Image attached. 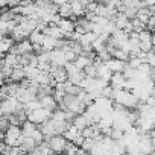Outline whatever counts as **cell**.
Segmentation results:
<instances>
[{
	"instance_id": "1",
	"label": "cell",
	"mask_w": 155,
	"mask_h": 155,
	"mask_svg": "<svg viewBox=\"0 0 155 155\" xmlns=\"http://www.w3.org/2000/svg\"><path fill=\"white\" fill-rule=\"evenodd\" d=\"M114 104L126 108V110H135L137 105H138V99L132 94V91H128V90H117L116 88V94H114V99H113Z\"/></svg>"
},
{
	"instance_id": "2",
	"label": "cell",
	"mask_w": 155,
	"mask_h": 155,
	"mask_svg": "<svg viewBox=\"0 0 155 155\" xmlns=\"http://www.w3.org/2000/svg\"><path fill=\"white\" fill-rule=\"evenodd\" d=\"M21 110H25V107L17 97H6L3 102H0V116L17 114Z\"/></svg>"
},
{
	"instance_id": "3",
	"label": "cell",
	"mask_w": 155,
	"mask_h": 155,
	"mask_svg": "<svg viewBox=\"0 0 155 155\" xmlns=\"http://www.w3.org/2000/svg\"><path fill=\"white\" fill-rule=\"evenodd\" d=\"M21 137H23L21 126H17V125H9V126H8V129L5 131L3 141H5V143H6L9 147H14V146H20Z\"/></svg>"
},
{
	"instance_id": "4",
	"label": "cell",
	"mask_w": 155,
	"mask_h": 155,
	"mask_svg": "<svg viewBox=\"0 0 155 155\" xmlns=\"http://www.w3.org/2000/svg\"><path fill=\"white\" fill-rule=\"evenodd\" d=\"M50 116H52V113L46 108H38V110H34V111H28V120L35 123L37 126L47 122L50 119Z\"/></svg>"
},
{
	"instance_id": "5",
	"label": "cell",
	"mask_w": 155,
	"mask_h": 155,
	"mask_svg": "<svg viewBox=\"0 0 155 155\" xmlns=\"http://www.w3.org/2000/svg\"><path fill=\"white\" fill-rule=\"evenodd\" d=\"M46 141H47V144H49L52 153H56V155H62L64 150H65V146H67V143H68L64 135H53V137H50V138L46 140Z\"/></svg>"
},
{
	"instance_id": "6",
	"label": "cell",
	"mask_w": 155,
	"mask_h": 155,
	"mask_svg": "<svg viewBox=\"0 0 155 155\" xmlns=\"http://www.w3.org/2000/svg\"><path fill=\"white\" fill-rule=\"evenodd\" d=\"M62 135L65 137V140H67V141L74 143L76 146H79V147H81V144L84 143L82 131H81V129H78V128H76L73 123H70V125H68V128L65 129V132H64Z\"/></svg>"
},
{
	"instance_id": "7",
	"label": "cell",
	"mask_w": 155,
	"mask_h": 155,
	"mask_svg": "<svg viewBox=\"0 0 155 155\" xmlns=\"http://www.w3.org/2000/svg\"><path fill=\"white\" fill-rule=\"evenodd\" d=\"M9 52H14L17 55H28V53H34V44L26 38L23 41H18L17 44H14V47L9 50Z\"/></svg>"
},
{
	"instance_id": "8",
	"label": "cell",
	"mask_w": 155,
	"mask_h": 155,
	"mask_svg": "<svg viewBox=\"0 0 155 155\" xmlns=\"http://www.w3.org/2000/svg\"><path fill=\"white\" fill-rule=\"evenodd\" d=\"M49 74H50V78L56 84L67 81V71H65L64 67H55V65H52L50 70H49Z\"/></svg>"
},
{
	"instance_id": "9",
	"label": "cell",
	"mask_w": 155,
	"mask_h": 155,
	"mask_svg": "<svg viewBox=\"0 0 155 155\" xmlns=\"http://www.w3.org/2000/svg\"><path fill=\"white\" fill-rule=\"evenodd\" d=\"M50 64L55 67H64L67 64V59L64 56V52L61 49H55L50 52Z\"/></svg>"
},
{
	"instance_id": "10",
	"label": "cell",
	"mask_w": 155,
	"mask_h": 155,
	"mask_svg": "<svg viewBox=\"0 0 155 155\" xmlns=\"http://www.w3.org/2000/svg\"><path fill=\"white\" fill-rule=\"evenodd\" d=\"M56 26L61 29V32L64 34V37H65L67 34H73V32H74V28H76L74 20H71V18H61Z\"/></svg>"
},
{
	"instance_id": "11",
	"label": "cell",
	"mask_w": 155,
	"mask_h": 155,
	"mask_svg": "<svg viewBox=\"0 0 155 155\" xmlns=\"http://www.w3.org/2000/svg\"><path fill=\"white\" fill-rule=\"evenodd\" d=\"M105 64H107V67H108L113 73H123V70L126 68V62H125V61H120V59H116V58L108 59Z\"/></svg>"
},
{
	"instance_id": "12",
	"label": "cell",
	"mask_w": 155,
	"mask_h": 155,
	"mask_svg": "<svg viewBox=\"0 0 155 155\" xmlns=\"http://www.w3.org/2000/svg\"><path fill=\"white\" fill-rule=\"evenodd\" d=\"M38 144H37V141L34 140V138H31V137H26V135H23L21 137V141H20V149H21V152L23 153H29L31 150H34L35 147H37Z\"/></svg>"
},
{
	"instance_id": "13",
	"label": "cell",
	"mask_w": 155,
	"mask_h": 155,
	"mask_svg": "<svg viewBox=\"0 0 155 155\" xmlns=\"http://www.w3.org/2000/svg\"><path fill=\"white\" fill-rule=\"evenodd\" d=\"M40 102H41V108H46V110H49L50 113H52V111H55V110L58 108V102L55 101L53 94L43 96V97L40 99Z\"/></svg>"
},
{
	"instance_id": "14",
	"label": "cell",
	"mask_w": 155,
	"mask_h": 155,
	"mask_svg": "<svg viewBox=\"0 0 155 155\" xmlns=\"http://www.w3.org/2000/svg\"><path fill=\"white\" fill-rule=\"evenodd\" d=\"M126 81V78L123 76V73H113L111 79H110V84L113 88H117V90H123V84Z\"/></svg>"
},
{
	"instance_id": "15",
	"label": "cell",
	"mask_w": 155,
	"mask_h": 155,
	"mask_svg": "<svg viewBox=\"0 0 155 155\" xmlns=\"http://www.w3.org/2000/svg\"><path fill=\"white\" fill-rule=\"evenodd\" d=\"M70 5H71V12H73V18L74 17H82V15H85V6L79 2V0H71L70 2Z\"/></svg>"
},
{
	"instance_id": "16",
	"label": "cell",
	"mask_w": 155,
	"mask_h": 155,
	"mask_svg": "<svg viewBox=\"0 0 155 155\" xmlns=\"http://www.w3.org/2000/svg\"><path fill=\"white\" fill-rule=\"evenodd\" d=\"M23 79H26V76H25V70L23 67H14L11 74H9V81L11 82H21Z\"/></svg>"
},
{
	"instance_id": "17",
	"label": "cell",
	"mask_w": 155,
	"mask_h": 155,
	"mask_svg": "<svg viewBox=\"0 0 155 155\" xmlns=\"http://www.w3.org/2000/svg\"><path fill=\"white\" fill-rule=\"evenodd\" d=\"M12 47H14V40L8 38V37H3L2 40H0V56H5Z\"/></svg>"
},
{
	"instance_id": "18",
	"label": "cell",
	"mask_w": 155,
	"mask_h": 155,
	"mask_svg": "<svg viewBox=\"0 0 155 155\" xmlns=\"http://www.w3.org/2000/svg\"><path fill=\"white\" fill-rule=\"evenodd\" d=\"M93 62V58H90V56H87V55H78V58L73 61V64L78 67V68H79V70H84L87 65H90Z\"/></svg>"
},
{
	"instance_id": "19",
	"label": "cell",
	"mask_w": 155,
	"mask_h": 155,
	"mask_svg": "<svg viewBox=\"0 0 155 155\" xmlns=\"http://www.w3.org/2000/svg\"><path fill=\"white\" fill-rule=\"evenodd\" d=\"M56 44H58V40L56 38H53V37H44V40H43V44H41V49L44 50V52H52V50H55L56 49Z\"/></svg>"
},
{
	"instance_id": "20",
	"label": "cell",
	"mask_w": 155,
	"mask_h": 155,
	"mask_svg": "<svg viewBox=\"0 0 155 155\" xmlns=\"http://www.w3.org/2000/svg\"><path fill=\"white\" fill-rule=\"evenodd\" d=\"M23 70H25L26 79H29V81H35V78H37V76L40 74V71H41L37 65H25Z\"/></svg>"
},
{
	"instance_id": "21",
	"label": "cell",
	"mask_w": 155,
	"mask_h": 155,
	"mask_svg": "<svg viewBox=\"0 0 155 155\" xmlns=\"http://www.w3.org/2000/svg\"><path fill=\"white\" fill-rule=\"evenodd\" d=\"M141 23H144L146 26H147V23H149V20H150V17H152V12H150V9L149 8H146V6H143V8H140L138 11H137V15H135Z\"/></svg>"
},
{
	"instance_id": "22",
	"label": "cell",
	"mask_w": 155,
	"mask_h": 155,
	"mask_svg": "<svg viewBox=\"0 0 155 155\" xmlns=\"http://www.w3.org/2000/svg\"><path fill=\"white\" fill-rule=\"evenodd\" d=\"M113 21H114V25H116V28H117V29L123 31V29L126 28V25L129 23V18H128V17H126L123 12H117Z\"/></svg>"
},
{
	"instance_id": "23",
	"label": "cell",
	"mask_w": 155,
	"mask_h": 155,
	"mask_svg": "<svg viewBox=\"0 0 155 155\" xmlns=\"http://www.w3.org/2000/svg\"><path fill=\"white\" fill-rule=\"evenodd\" d=\"M43 32H44V35L53 37V38H56V40H62V38H64V34L61 32V29H59L58 26H47Z\"/></svg>"
},
{
	"instance_id": "24",
	"label": "cell",
	"mask_w": 155,
	"mask_h": 155,
	"mask_svg": "<svg viewBox=\"0 0 155 155\" xmlns=\"http://www.w3.org/2000/svg\"><path fill=\"white\" fill-rule=\"evenodd\" d=\"M44 37H46V35H44V32H41V31L35 29V31H34V32L29 35V38H28V40H29V41H31L34 46H41V44H43Z\"/></svg>"
},
{
	"instance_id": "25",
	"label": "cell",
	"mask_w": 155,
	"mask_h": 155,
	"mask_svg": "<svg viewBox=\"0 0 155 155\" xmlns=\"http://www.w3.org/2000/svg\"><path fill=\"white\" fill-rule=\"evenodd\" d=\"M58 14H59L61 18H73V12H71V5H70V2L65 3V5L58 6Z\"/></svg>"
},
{
	"instance_id": "26",
	"label": "cell",
	"mask_w": 155,
	"mask_h": 155,
	"mask_svg": "<svg viewBox=\"0 0 155 155\" xmlns=\"http://www.w3.org/2000/svg\"><path fill=\"white\" fill-rule=\"evenodd\" d=\"M37 129H38V126H37L35 123L29 122V120H26V122L21 125V132H23V135H26V137H31Z\"/></svg>"
},
{
	"instance_id": "27",
	"label": "cell",
	"mask_w": 155,
	"mask_h": 155,
	"mask_svg": "<svg viewBox=\"0 0 155 155\" xmlns=\"http://www.w3.org/2000/svg\"><path fill=\"white\" fill-rule=\"evenodd\" d=\"M111 56H113V58H116V59L125 61V62H128V59H129V53H128V52H125L123 49H114V50H113V53H111Z\"/></svg>"
},
{
	"instance_id": "28",
	"label": "cell",
	"mask_w": 155,
	"mask_h": 155,
	"mask_svg": "<svg viewBox=\"0 0 155 155\" xmlns=\"http://www.w3.org/2000/svg\"><path fill=\"white\" fill-rule=\"evenodd\" d=\"M143 62H144V61H143L141 58H137V56H129V59H128V62H126V64H128L131 68L137 70V68H138Z\"/></svg>"
},
{
	"instance_id": "29",
	"label": "cell",
	"mask_w": 155,
	"mask_h": 155,
	"mask_svg": "<svg viewBox=\"0 0 155 155\" xmlns=\"http://www.w3.org/2000/svg\"><path fill=\"white\" fill-rule=\"evenodd\" d=\"M131 23H132V28H134V31H135V32H141V31L147 29V28H146V25H144V23H141L137 17H134V18L131 20Z\"/></svg>"
},
{
	"instance_id": "30",
	"label": "cell",
	"mask_w": 155,
	"mask_h": 155,
	"mask_svg": "<svg viewBox=\"0 0 155 155\" xmlns=\"http://www.w3.org/2000/svg\"><path fill=\"white\" fill-rule=\"evenodd\" d=\"M138 41L144 43V41H152V32L149 29H144L141 32H138Z\"/></svg>"
},
{
	"instance_id": "31",
	"label": "cell",
	"mask_w": 155,
	"mask_h": 155,
	"mask_svg": "<svg viewBox=\"0 0 155 155\" xmlns=\"http://www.w3.org/2000/svg\"><path fill=\"white\" fill-rule=\"evenodd\" d=\"M78 149H79V146H76L74 143H67V146H65V150H64V153L62 155H74L76 152H78Z\"/></svg>"
},
{
	"instance_id": "32",
	"label": "cell",
	"mask_w": 155,
	"mask_h": 155,
	"mask_svg": "<svg viewBox=\"0 0 155 155\" xmlns=\"http://www.w3.org/2000/svg\"><path fill=\"white\" fill-rule=\"evenodd\" d=\"M84 73H85L87 78H96V65L91 62L90 65H87V67L84 68Z\"/></svg>"
},
{
	"instance_id": "33",
	"label": "cell",
	"mask_w": 155,
	"mask_h": 155,
	"mask_svg": "<svg viewBox=\"0 0 155 155\" xmlns=\"http://www.w3.org/2000/svg\"><path fill=\"white\" fill-rule=\"evenodd\" d=\"M144 61H146V64H149L150 67H155V50H153V49L146 53V59H144Z\"/></svg>"
},
{
	"instance_id": "34",
	"label": "cell",
	"mask_w": 155,
	"mask_h": 155,
	"mask_svg": "<svg viewBox=\"0 0 155 155\" xmlns=\"http://www.w3.org/2000/svg\"><path fill=\"white\" fill-rule=\"evenodd\" d=\"M150 32H155V14L150 17V20H149V23H147V26H146Z\"/></svg>"
},
{
	"instance_id": "35",
	"label": "cell",
	"mask_w": 155,
	"mask_h": 155,
	"mask_svg": "<svg viewBox=\"0 0 155 155\" xmlns=\"http://www.w3.org/2000/svg\"><path fill=\"white\" fill-rule=\"evenodd\" d=\"M141 3H143V6L150 8V6H153V5H155V0H141Z\"/></svg>"
},
{
	"instance_id": "36",
	"label": "cell",
	"mask_w": 155,
	"mask_h": 155,
	"mask_svg": "<svg viewBox=\"0 0 155 155\" xmlns=\"http://www.w3.org/2000/svg\"><path fill=\"white\" fill-rule=\"evenodd\" d=\"M5 84H6V76L0 71V87H3Z\"/></svg>"
},
{
	"instance_id": "37",
	"label": "cell",
	"mask_w": 155,
	"mask_h": 155,
	"mask_svg": "<svg viewBox=\"0 0 155 155\" xmlns=\"http://www.w3.org/2000/svg\"><path fill=\"white\" fill-rule=\"evenodd\" d=\"M152 49L155 50V32H152Z\"/></svg>"
},
{
	"instance_id": "38",
	"label": "cell",
	"mask_w": 155,
	"mask_h": 155,
	"mask_svg": "<svg viewBox=\"0 0 155 155\" xmlns=\"http://www.w3.org/2000/svg\"><path fill=\"white\" fill-rule=\"evenodd\" d=\"M149 9H150V12H152V15H153V14H155V5H153V6H150Z\"/></svg>"
},
{
	"instance_id": "39",
	"label": "cell",
	"mask_w": 155,
	"mask_h": 155,
	"mask_svg": "<svg viewBox=\"0 0 155 155\" xmlns=\"http://www.w3.org/2000/svg\"><path fill=\"white\" fill-rule=\"evenodd\" d=\"M31 2H32V3H35V2H38V0H31Z\"/></svg>"
},
{
	"instance_id": "40",
	"label": "cell",
	"mask_w": 155,
	"mask_h": 155,
	"mask_svg": "<svg viewBox=\"0 0 155 155\" xmlns=\"http://www.w3.org/2000/svg\"><path fill=\"white\" fill-rule=\"evenodd\" d=\"M20 155H26V153H20Z\"/></svg>"
}]
</instances>
